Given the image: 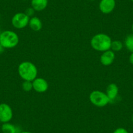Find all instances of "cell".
Wrapping results in <instances>:
<instances>
[{"label": "cell", "instance_id": "15", "mask_svg": "<svg viewBox=\"0 0 133 133\" xmlns=\"http://www.w3.org/2000/svg\"><path fill=\"white\" fill-rule=\"evenodd\" d=\"M123 47V43L120 41L116 40L112 41V43H111L110 49L111 50H112L114 52L121 51L122 50Z\"/></svg>", "mask_w": 133, "mask_h": 133}, {"label": "cell", "instance_id": "25", "mask_svg": "<svg viewBox=\"0 0 133 133\" xmlns=\"http://www.w3.org/2000/svg\"><path fill=\"white\" fill-rule=\"evenodd\" d=\"M22 1H29V0H22Z\"/></svg>", "mask_w": 133, "mask_h": 133}, {"label": "cell", "instance_id": "12", "mask_svg": "<svg viewBox=\"0 0 133 133\" xmlns=\"http://www.w3.org/2000/svg\"><path fill=\"white\" fill-rule=\"evenodd\" d=\"M28 25H29V28L34 31H39L43 27L41 20L37 16H33L31 18L29 19Z\"/></svg>", "mask_w": 133, "mask_h": 133}, {"label": "cell", "instance_id": "19", "mask_svg": "<svg viewBox=\"0 0 133 133\" xmlns=\"http://www.w3.org/2000/svg\"><path fill=\"white\" fill-rule=\"evenodd\" d=\"M129 62H130L132 65H133V52H132V53L130 54V56H129Z\"/></svg>", "mask_w": 133, "mask_h": 133}, {"label": "cell", "instance_id": "5", "mask_svg": "<svg viewBox=\"0 0 133 133\" xmlns=\"http://www.w3.org/2000/svg\"><path fill=\"white\" fill-rule=\"evenodd\" d=\"M29 19L25 12H18L13 16L11 22L13 27L16 29H23L29 24Z\"/></svg>", "mask_w": 133, "mask_h": 133}, {"label": "cell", "instance_id": "17", "mask_svg": "<svg viewBox=\"0 0 133 133\" xmlns=\"http://www.w3.org/2000/svg\"><path fill=\"white\" fill-rule=\"evenodd\" d=\"M35 12V10L33 9V7H28V9H26V10H25V14L27 15V16H28L29 18H30L34 15Z\"/></svg>", "mask_w": 133, "mask_h": 133}, {"label": "cell", "instance_id": "6", "mask_svg": "<svg viewBox=\"0 0 133 133\" xmlns=\"http://www.w3.org/2000/svg\"><path fill=\"white\" fill-rule=\"evenodd\" d=\"M13 113L11 107L6 103L0 104V121L3 123H8L12 119Z\"/></svg>", "mask_w": 133, "mask_h": 133}, {"label": "cell", "instance_id": "18", "mask_svg": "<svg viewBox=\"0 0 133 133\" xmlns=\"http://www.w3.org/2000/svg\"><path fill=\"white\" fill-rule=\"evenodd\" d=\"M113 133H129V132H128V131L125 129H124V128H122V127H120V128H117V129H116V130L114 131Z\"/></svg>", "mask_w": 133, "mask_h": 133}, {"label": "cell", "instance_id": "20", "mask_svg": "<svg viewBox=\"0 0 133 133\" xmlns=\"http://www.w3.org/2000/svg\"><path fill=\"white\" fill-rule=\"evenodd\" d=\"M4 49H5V48H3V46H2V44H0V54L2 53V52H3V51H4Z\"/></svg>", "mask_w": 133, "mask_h": 133}, {"label": "cell", "instance_id": "27", "mask_svg": "<svg viewBox=\"0 0 133 133\" xmlns=\"http://www.w3.org/2000/svg\"><path fill=\"white\" fill-rule=\"evenodd\" d=\"M132 86H133V82H132Z\"/></svg>", "mask_w": 133, "mask_h": 133}, {"label": "cell", "instance_id": "22", "mask_svg": "<svg viewBox=\"0 0 133 133\" xmlns=\"http://www.w3.org/2000/svg\"><path fill=\"white\" fill-rule=\"evenodd\" d=\"M132 34H133V24H132Z\"/></svg>", "mask_w": 133, "mask_h": 133}, {"label": "cell", "instance_id": "1", "mask_svg": "<svg viewBox=\"0 0 133 133\" xmlns=\"http://www.w3.org/2000/svg\"><path fill=\"white\" fill-rule=\"evenodd\" d=\"M18 72L22 79L31 82L36 78L38 74L37 66L30 61L22 62L18 66Z\"/></svg>", "mask_w": 133, "mask_h": 133}, {"label": "cell", "instance_id": "2", "mask_svg": "<svg viewBox=\"0 0 133 133\" xmlns=\"http://www.w3.org/2000/svg\"><path fill=\"white\" fill-rule=\"evenodd\" d=\"M112 41L111 38L107 34L98 33L92 37L90 44L95 50L103 52L110 50Z\"/></svg>", "mask_w": 133, "mask_h": 133}, {"label": "cell", "instance_id": "11", "mask_svg": "<svg viewBox=\"0 0 133 133\" xmlns=\"http://www.w3.org/2000/svg\"><path fill=\"white\" fill-rule=\"evenodd\" d=\"M48 0H31V7L35 11H42L46 8L48 5Z\"/></svg>", "mask_w": 133, "mask_h": 133}, {"label": "cell", "instance_id": "7", "mask_svg": "<svg viewBox=\"0 0 133 133\" xmlns=\"http://www.w3.org/2000/svg\"><path fill=\"white\" fill-rule=\"evenodd\" d=\"M33 89L37 93H44L48 89V84L46 80L42 78H36L32 81Z\"/></svg>", "mask_w": 133, "mask_h": 133}, {"label": "cell", "instance_id": "8", "mask_svg": "<svg viewBox=\"0 0 133 133\" xmlns=\"http://www.w3.org/2000/svg\"><path fill=\"white\" fill-rule=\"evenodd\" d=\"M98 7L103 14H109L116 7V0H101Z\"/></svg>", "mask_w": 133, "mask_h": 133}, {"label": "cell", "instance_id": "3", "mask_svg": "<svg viewBox=\"0 0 133 133\" xmlns=\"http://www.w3.org/2000/svg\"><path fill=\"white\" fill-rule=\"evenodd\" d=\"M18 43V35L12 31H4L0 34V44L4 48H15Z\"/></svg>", "mask_w": 133, "mask_h": 133}, {"label": "cell", "instance_id": "26", "mask_svg": "<svg viewBox=\"0 0 133 133\" xmlns=\"http://www.w3.org/2000/svg\"><path fill=\"white\" fill-rule=\"evenodd\" d=\"M131 1H132V2H133V0H131Z\"/></svg>", "mask_w": 133, "mask_h": 133}, {"label": "cell", "instance_id": "14", "mask_svg": "<svg viewBox=\"0 0 133 133\" xmlns=\"http://www.w3.org/2000/svg\"><path fill=\"white\" fill-rule=\"evenodd\" d=\"M125 46L127 49L130 52H133V34H129L126 37L125 39Z\"/></svg>", "mask_w": 133, "mask_h": 133}, {"label": "cell", "instance_id": "9", "mask_svg": "<svg viewBox=\"0 0 133 133\" xmlns=\"http://www.w3.org/2000/svg\"><path fill=\"white\" fill-rule=\"evenodd\" d=\"M115 59V53L111 50L103 52L100 57V61L104 66H108L113 63Z\"/></svg>", "mask_w": 133, "mask_h": 133}, {"label": "cell", "instance_id": "21", "mask_svg": "<svg viewBox=\"0 0 133 133\" xmlns=\"http://www.w3.org/2000/svg\"><path fill=\"white\" fill-rule=\"evenodd\" d=\"M20 133H31L30 132H28V131H24V132H21Z\"/></svg>", "mask_w": 133, "mask_h": 133}, {"label": "cell", "instance_id": "4", "mask_svg": "<svg viewBox=\"0 0 133 133\" xmlns=\"http://www.w3.org/2000/svg\"><path fill=\"white\" fill-rule=\"evenodd\" d=\"M89 101L93 105L97 107H104L110 103L106 93L98 90L93 91L90 93Z\"/></svg>", "mask_w": 133, "mask_h": 133}, {"label": "cell", "instance_id": "10", "mask_svg": "<svg viewBox=\"0 0 133 133\" xmlns=\"http://www.w3.org/2000/svg\"><path fill=\"white\" fill-rule=\"evenodd\" d=\"M119 88L116 84H109L107 86V90H106V94L108 96V98L110 99V101L112 102L114 99H116V97L118 95Z\"/></svg>", "mask_w": 133, "mask_h": 133}, {"label": "cell", "instance_id": "13", "mask_svg": "<svg viewBox=\"0 0 133 133\" xmlns=\"http://www.w3.org/2000/svg\"><path fill=\"white\" fill-rule=\"evenodd\" d=\"M2 130L3 133H20V129L19 127L10 123H5L2 126Z\"/></svg>", "mask_w": 133, "mask_h": 133}, {"label": "cell", "instance_id": "16", "mask_svg": "<svg viewBox=\"0 0 133 133\" xmlns=\"http://www.w3.org/2000/svg\"><path fill=\"white\" fill-rule=\"evenodd\" d=\"M22 89L24 91H30L31 90L33 89V84H32V82L24 80V82L22 83Z\"/></svg>", "mask_w": 133, "mask_h": 133}, {"label": "cell", "instance_id": "23", "mask_svg": "<svg viewBox=\"0 0 133 133\" xmlns=\"http://www.w3.org/2000/svg\"><path fill=\"white\" fill-rule=\"evenodd\" d=\"M132 123H133V115H132Z\"/></svg>", "mask_w": 133, "mask_h": 133}, {"label": "cell", "instance_id": "24", "mask_svg": "<svg viewBox=\"0 0 133 133\" xmlns=\"http://www.w3.org/2000/svg\"><path fill=\"white\" fill-rule=\"evenodd\" d=\"M90 1H91V2H94V1H95V0H90Z\"/></svg>", "mask_w": 133, "mask_h": 133}]
</instances>
